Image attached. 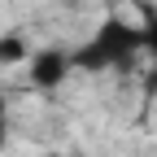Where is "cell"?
<instances>
[{"label":"cell","instance_id":"6da1fadb","mask_svg":"<svg viewBox=\"0 0 157 157\" xmlns=\"http://www.w3.org/2000/svg\"><path fill=\"white\" fill-rule=\"evenodd\" d=\"M70 66H74V57H66V52H39L31 61V83L35 87H57L70 74Z\"/></svg>","mask_w":157,"mask_h":157},{"label":"cell","instance_id":"7a4b0ae2","mask_svg":"<svg viewBox=\"0 0 157 157\" xmlns=\"http://www.w3.org/2000/svg\"><path fill=\"white\" fill-rule=\"evenodd\" d=\"M26 57H31V48H26V39L22 35H5V39H0V61H26Z\"/></svg>","mask_w":157,"mask_h":157},{"label":"cell","instance_id":"3957f363","mask_svg":"<svg viewBox=\"0 0 157 157\" xmlns=\"http://www.w3.org/2000/svg\"><path fill=\"white\" fill-rule=\"evenodd\" d=\"M5 131H9V109H5V101H0V144H5Z\"/></svg>","mask_w":157,"mask_h":157}]
</instances>
